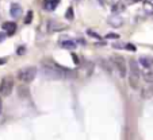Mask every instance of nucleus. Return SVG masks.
Masks as SVG:
<instances>
[{"label":"nucleus","instance_id":"nucleus-12","mask_svg":"<svg viewBox=\"0 0 153 140\" xmlns=\"http://www.w3.org/2000/svg\"><path fill=\"white\" fill-rule=\"evenodd\" d=\"M140 65H142L146 69H150L153 65V59L152 58H148V57H141L140 58Z\"/></svg>","mask_w":153,"mask_h":140},{"label":"nucleus","instance_id":"nucleus-19","mask_svg":"<svg viewBox=\"0 0 153 140\" xmlns=\"http://www.w3.org/2000/svg\"><path fill=\"white\" fill-rule=\"evenodd\" d=\"M27 88H23V86H19V95L23 96V95H27Z\"/></svg>","mask_w":153,"mask_h":140},{"label":"nucleus","instance_id":"nucleus-8","mask_svg":"<svg viewBox=\"0 0 153 140\" xmlns=\"http://www.w3.org/2000/svg\"><path fill=\"white\" fill-rule=\"evenodd\" d=\"M10 14H11L12 18H19L22 15V7L18 3H12L11 8H10Z\"/></svg>","mask_w":153,"mask_h":140},{"label":"nucleus","instance_id":"nucleus-27","mask_svg":"<svg viewBox=\"0 0 153 140\" xmlns=\"http://www.w3.org/2000/svg\"><path fill=\"white\" fill-rule=\"evenodd\" d=\"M113 1H118V0H113Z\"/></svg>","mask_w":153,"mask_h":140},{"label":"nucleus","instance_id":"nucleus-26","mask_svg":"<svg viewBox=\"0 0 153 140\" xmlns=\"http://www.w3.org/2000/svg\"><path fill=\"white\" fill-rule=\"evenodd\" d=\"M3 63H6V59H4V58H0V65H3Z\"/></svg>","mask_w":153,"mask_h":140},{"label":"nucleus","instance_id":"nucleus-17","mask_svg":"<svg viewBox=\"0 0 153 140\" xmlns=\"http://www.w3.org/2000/svg\"><path fill=\"white\" fill-rule=\"evenodd\" d=\"M87 34L88 35H91V37H94L95 39H100V35L99 34H96V32H94L92 30H87Z\"/></svg>","mask_w":153,"mask_h":140},{"label":"nucleus","instance_id":"nucleus-2","mask_svg":"<svg viewBox=\"0 0 153 140\" xmlns=\"http://www.w3.org/2000/svg\"><path fill=\"white\" fill-rule=\"evenodd\" d=\"M130 66V73H129V84L131 88L137 89L140 86V78H141V72H140V67H138V63L137 61L131 59L129 62Z\"/></svg>","mask_w":153,"mask_h":140},{"label":"nucleus","instance_id":"nucleus-18","mask_svg":"<svg viewBox=\"0 0 153 140\" xmlns=\"http://www.w3.org/2000/svg\"><path fill=\"white\" fill-rule=\"evenodd\" d=\"M125 47H126V50H130V51H136V46L134 45H131V43H127L126 46H125Z\"/></svg>","mask_w":153,"mask_h":140},{"label":"nucleus","instance_id":"nucleus-5","mask_svg":"<svg viewBox=\"0 0 153 140\" xmlns=\"http://www.w3.org/2000/svg\"><path fill=\"white\" fill-rule=\"evenodd\" d=\"M111 61H113L114 66H115L117 70H118L119 75H121V77H125L127 73V67H126V62H125L123 58H122L121 55H114Z\"/></svg>","mask_w":153,"mask_h":140},{"label":"nucleus","instance_id":"nucleus-4","mask_svg":"<svg viewBox=\"0 0 153 140\" xmlns=\"http://www.w3.org/2000/svg\"><path fill=\"white\" fill-rule=\"evenodd\" d=\"M12 89H14V80H12L11 75H6V77L1 78V82H0V95H1V97H8L12 93Z\"/></svg>","mask_w":153,"mask_h":140},{"label":"nucleus","instance_id":"nucleus-1","mask_svg":"<svg viewBox=\"0 0 153 140\" xmlns=\"http://www.w3.org/2000/svg\"><path fill=\"white\" fill-rule=\"evenodd\" d=\"M42 69H43V74H46L48 77H52V78H64V77H68L71 75V69L67 67H62L61 65L54 62H50V61H43L42 62Z\"/></svg>","mask_w":153,"mask_h":140},{"label":"nucleus","instance_id":"nucleus-11","mask_svg":"<svg viewBox=\"0 0 153 140\" xmlns=\"http://www.w3.org/2000/svg\"><path fill=\"white\" fill-rule=\"evenodd\" d=\"M99 63H100L102 69H103L104 72H106V73H108V74H111V72H113V66H111L110 61H107V59H103V58H102V59L99 61Z\"/></svg>","mask_w":153,"mask_h":140},{"label":"nucleus","instance_id":"nucleus-23","mask_svg":"<svg viewBox=\"0 0 153 140\" xmlns=\"http://www.w3.org/2000/svg\"><path fill=\"white\" fill-rule=\"evenodd\" d=\"M72 57H73V61H75V63H77V65H79V63H80V61H79V58L76 57V54H72Z\"/></svg>","mask_w":153,"mask_h":140},{"label":"nucleus","instance_id":"nucleus-9","mask_svg":"<svg viewBox=\"0 0 153 140\" xmlns=\"http://www.w3.org/2000/svg\"><path fill=\"white\" fill-rule=\"evenodd\" d=\"M3 30L7 31V35H12L16 31V24L14 22H6L3 23Z\"/></svg>","mask_w":153,"mask_h":140},{"label":"nucleus","instance_id":"nucleus-6","mask_svg":"<svg viewBox=\"0 0 153 140\" xmlns=\"http://www.w3.org/2000/svg\"><path fill=\"white\" fill-rule=\"evenodd\" d=\"M107 22H108V24L110 26H113V27H115V29H118V27H121L122 24H123V18L121 16V15H118V14H114V15H111L108 19H107Z\"/></svg>","mask_w":153,"mask_h":140},{"label":"nucleus","instance_id":"nucleus-25","mask_svg":"<svg viewBox=\"0 0 153 140\" xmlns=\"http://www.w3.org/2000/svg\"><path fill=\"white\" fill-rule=\"evenodd\" d=\"M1 111H3V104H1V98H0V114H1Z\"/></svg>","mask_w":153,"mask_h":140},{"label":"nucleus","instance_id":"nucleus-10","mask_svg":"<svg viewBox=\"0 0 153 140\" xmlns=\"http://www.w3.org/2000/svg\"><path fill=\"white\" fill-rule=\"evenodd\" d=\"M48 27H49V31H61V30H64V24L54 22V20H50L48 23Z\"/></svg>","mask_w":153,"mask_h":140},{"label":"nucleus","instance_id":"nucleus-3","mask_svg":"<svg viewBox=\"0 0 153 140\" xmlns=\"http://www.w3.org/2000/svg\"><path fill=\"white\" fill-rule=\"evenodd\" d=\"M35 75H37V69H35L34 66H27V67L20 69L19 72H18L16 77H18V80L22 81V82L30 84L35 78Z\"/></svg>","mask_w":153,"mask_h":140},{"label":"nucleus","instance_id":"nucleus-7","mask_svg":"<svg viewBox=\"0 0 153 140\" xmlns=\"http://www.w3.org/2000/svg\"><path fill=\"white\" fill-rule=\"evenodd\" d=\"M60 4V0H45L43 1V10L46 11H53L56 10V7Z\"/></svg>","mask_w":153,"mask_h":140},{"label":"nucleus","instance_id":"nucleus-15","mask_svg":"<svg viewBox=\"0 0 153 140\" xmlns=\"http://www.w3.org/2000/svg\"><path fill=\"white\" fill-rule=\"evenodd\" d=\"M125 10V6L123 4H119V3H117V4H114V7H113V12L114 14H118V12H122Z\"/></svg>","mask_w":153,"mask_h":140},{"label":"nucleus","instance_id":"nucleus-13","mask_svg":"<svg viewBox=\"0 0 153 140\" xmlns=\"http://www.w3.org/2000/svg\"><path fill=\"white\" fill-rule=\"evenodd\" d=\"M142 7H144V11L146 12L149 16H153V3H150V1H144Z\"/></svg>","mask_w":153,"mask_h":140},{"label":"nucleus","instance_id":"nucleus-14","mask_svg":"<svg viewBox=\"0 0 153 140\" xmlns=\"http://www.w3.org/2000/svg\"><path fill=\"white\" fill-rule=\"evenodd\" d=\"M61 46H62L64 49H68V50L76 49V43L73 42V40H62V42H61Z\"/></svg>","mask_w":153,"mask_h":140},{"label":"nucleus","instance_id":"nucleus-22","mask_svg":"<svg viewBox=\"0 0 153 140\" xmlns=\"http://www.w3.org/2000/svg\"><path fill=\"white\" fill-rule=\"evenodd\" d=\"M6 37H7V35L4 34V32H0V43H1L4 39H6Z\"/></svg>","mask_w":153,"mask_h":140},{"label":"nucleus","instance_id":"nucleus-24","mask_svg":"<svg viewBox=\"0 0 153 140\" xmlns=\"http://www.w3.org/2000/svg\"><path fill=\"white\" fill-rule=\"evenodd\" d=\"M22 53H25V47H19L18 50V54H22Z\"/></svg>","mask_w":153,"mask_h":140},{"label":"nucleus","instance_id":"nucleus-21","mask_svg":"<svg viewBox=\"0 0 153 140\" xmlns=\"http://www.w3.org/2000/svg\"><path fill=\"white\" fill-rule=\"evenodd\" d=\"M31 18H33V12L29 11V12H27V16H26V20H25V22H26V23H30V22H31Z\"/></svg>","mask_w":153,"mask_h":140},{"label":"nucleus","instance_id":"nucleus-16","mask_svg":"<svg viewBox=\"0 0 153 140\" xmlns=\"http://www.w3.org/2000/svg\"><path fill=\"white\" fill-rule=\"evenodd\" d=\"M65 18H67L68 20H73V8H72V7H69V8H68V11L65 12Z\"/></svg>","mask_w":153,"mask_h":140},{"label":"nucleus","instance_id":"nucleus-20","mask_svg":"<svg viewBox=\"0 0 153 140\" xmlns=\"http://www.w3.org/2000/svg\"><path fill=\"white\" fill-rule=\"evenodd\" d=\"M106 38H107V39H118L119 35H117V34H107Z\"/></svg>","mask_w":153,"mask_h":140}]
</instances>
